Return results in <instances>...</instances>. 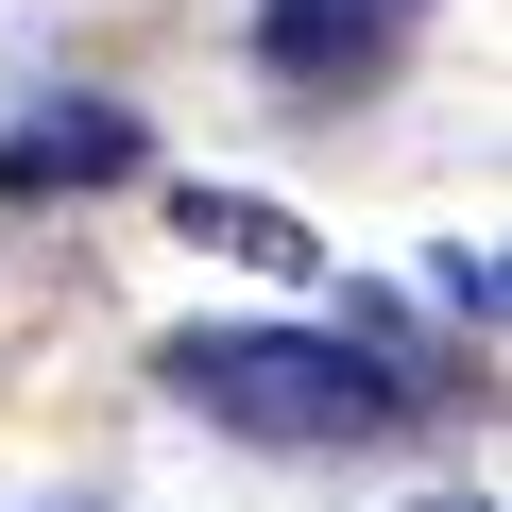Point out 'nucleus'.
I'll return each instance as SVG.
<instances>
[{
    "instance_id": "1",
    "label": "nucleus",
    "mask_w": 512,
    "mask_h": 512,
    "mask_svg": "<svg viewBox=\"0 0 512 512\" xmlns=\"http://www.w3.org/2000/svg\"><path fill=\"white\" fill-rule=\"evenodd\" d=\"M205 427H239V444H393L444 376H410V359H376V342H342V325H188L171 359H154Z\"/></svg>"
},
{
    "instance_id": "2",
    "label": "nucleus",
    "mask_w": 512,
    "mask_h": 512,
    "mask_svg": "<svg viewBox=\"0 0 512 512\" xmlns=\"http://www.w3.org/2000/svg\"><path fill=\"white\" fill-rule=\"evenodd\" d=\"M410 35H427V0H256V69H274V86H308V103L376 86Z\"/></svg>"
},
{
    "instance_id": "3",
    "label": "nucleus",
    "mask_w": 512,
    "mask_h": 512,
    "mask_svg": "<svg viewBox=\"0 0 512 512\" xmlns=\"http://www.w3.org/2000/svg\"><path fill=\"white\" fill-rule=\"evenodd\" d=\"M137 120L120 103H52V120H0V205H52V188H120Z\"/></svg>"
},
{
    "instance_id": "4",
    "label": "nucleus",
    "mask_w": 512,
    "mask_h": 512,
    "mask_svg": "<svg viewBox=\"0 0 512 512\" xmlns=\"http://www.w3.org/2000/svg\"><path fill=\"white\" fill-rule=\"evenodd\" d=\"M171 222H188L205 256H239V274H325V239H308L291 205H256V188H171Z\"/></svg>"
},
{
    "instance_id": "5",
    "label": "nucleus",
    "mask_w": 512,
    "mask_h": 512,
    "mask_svg": "<svg viewBox=\"0 0 512 512\" xmlns=\"http://www.w3.org/2000/svg\"><path fill=\"white\" fill-rule=\"evenodd\" d=\"M427 512H495V495H427Z\"/></svg>"
}]
</instances>
